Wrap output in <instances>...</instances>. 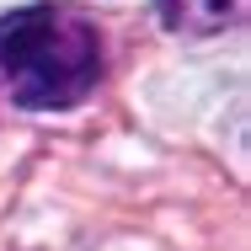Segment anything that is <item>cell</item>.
Listing matches in <instances>:
<instances>
[{
  "instance_id": "6da1fadb",
  "label": "cell",
  "mask_w": 251,
  "mask_h": 251,
  "mask_svg": "<svg viewBox=\"0 0 251 251\" xmlns=\"http://www.w3.org/2000/svg\"><path fill=\"white\" fill-rule=\"evenodd\" d=\"M101 27L64 5L32 0L0 16V91L27 112H70L101 86Z\"/></svg>"
},
{
  "instance_id": "7a4b0ae2",
  "label": "cell",
  "mask_w": 251,
  "mask_h": 251,
  "mask_svg": "<svg viewBox=\"0 0 251 251\" xmlns=\"http://www.w3.org/2000/svg\"><path fill=\"white\" fill-rule=\"evenodd\" d=\"M155 11L182 38H214L246 16V0H155Z\"/></svg>"
}]
</instances>
